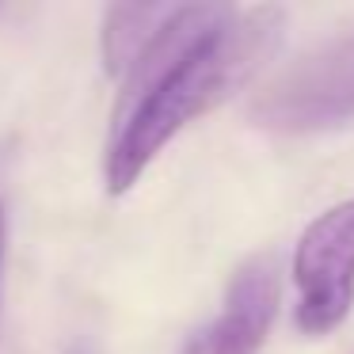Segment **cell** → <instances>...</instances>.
I'll use <instances>...</instances> for the list:
<instances>
[{
    "mask_svg": "<svg viewBox=\"0 0 354 354\" xmlns=\"http://www.w3.org/2000/svg\"><path fill=\"white\" fill-rule=\"evenodd\" d=\"M282 31L286 12L274 4L248 12L229 4H179L156 42L122 77L115 133L103 160L107 191H130L176 133L232 100L267 65Z\"/></svg>",
    "mask_w": 354,
    "mask_h": 354,
    "instance_id": "cell-1",
    "label": "cell"
},
{
    "mask_svg": "<svg viewBox=\"0 0 354 354\" xmlns=\"http://www.w3.org/2000/svg\"><path fill=\"white\" fill-rule=\"evenodd\" d=\"M255 126L308 133L354 118V39L301 57L252 103Z\"/></svg>",
    "mask_w": 354,
    "mask_h": 354,
    "instance_id": "cell-2",
    "label": "cell"
},
{
    "mask_svg": "<svg viewBox=\"0 0 354 354\" xmlns=\"http://www.w3.org/2000/svg\"><path fill=\"white\" fill-rule=\"evenodd\" d=\"M297 328L328 335L354 305V198L320 214L297 240L293 255Z\"/></svg>",
    "mask_w": 354,
    "mask_h": 354,
    "instance_id": "cell-3",
    "label": "cell"
},
{
    "mask_svg": "<svg viewBox=\"0 0 354 354\" xmlns=\"http://www.w3.org/2000/svg\"><path fill=\"white\" fill-rule=\"evenodd\" d=\"M282 301L274 255H252L229 278L221 313L187 339L183 354H259Z\"/></svg>",
    "mask_w": 354,
    "mask_h": 354,
    "instance_id": "cell-4",
    "label": "cell"
},
{
    "mask_svg": "<svg viewBox=\"0 0 354 354\" xmlns=\"http://www.w3.org/2000/svg\"><path fill=\"white\" fill-rule=\"evenodd\" d=\"M179 4H115L103 16V69L122 80L141 62Z\"/></svg>",
    "mask_w": 354,
    "mask_h": 354,
    "instance_id": "cell-5",
    "label": "cell"
},
{
    "mask_svg": "<svg viewBox=\"0 0 354 354\" xmlns=\"http://www.w3.org/2000/svg\"><path fill=\"white\" fill-rule=\"evenodd\" d=\"M4 252H8V217H4V202H0V313H4Z\"/></svg>",
    "mask_w": 354,
    "mask_h": 354,
    "instance_id": "cell-6",
    "label": "cell"
}]
</instances>
